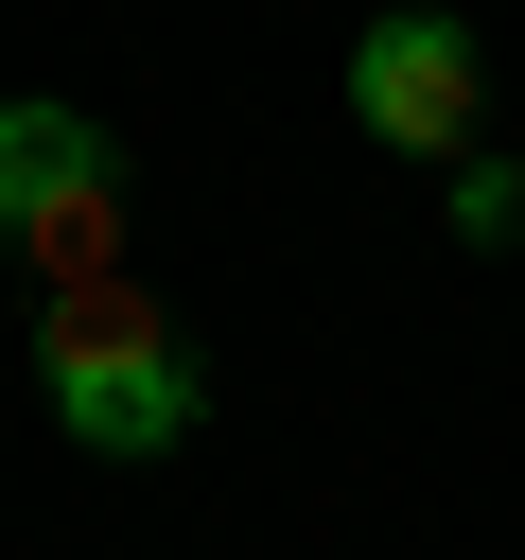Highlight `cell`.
<instances>
[{"label": "cell", "mask_w": 525, "mask_h": 560, "mask_svg": "<svg viewBox=\"0 0 525 560\" xmlns=\"http://www.w3.org/2000/svg\"><path fill=\"white\" fill-rule=\"evenodd\" d=\"M350 122L385 140V158H472L490 140V52H472V18L455 0H385L368 35H350Z\"/></svg>", "instance_id": "cell-2"}, {"label": "cell", "mask_w": 525, "mask_h": 560, "mask_svg": "<svg viewBox=\"0 0 525 560\" xmlns=\"http://www.w3.org/2000/svg\"><path fill=\"white\" fill-rule=\"evenodd\" d=\"M105 158H122V140H105L88 105H52V88H18V105H0V245H35V210H52V192H88Z\"/></svg>", "instance_id": "cell-3"}, {"label": "cell", "mask_w": 525, "mask_h": 560, "mask_svg": "<svg viewBox=\"0 0 525 560\" xmlns=\"http://www.w3.org/2000/svg\"><path fill=\"white\" fill-rule=\"evenodd\" d=\"M438 228H455V245H525V158H490V140H472V158L438 175Z\"/></svg>", "instance_id": "cell-4"}, {"label": "cell", "mask_w": 525, "mask_h": 560, "mask_svg": "<svg viewBox=\"0 0 525 560\" xmlns=\"http://www.w3.org/2000/svg\"><path fill=\"white\" fill-rule=\"evenodd\" d=\"M35 402H52L70 455L140 472V455H175V438L210 420V368H192V332H175L140 280H52V298H35Z\"/></svg>", "instance_id": "cell-1"}]
</instances>
